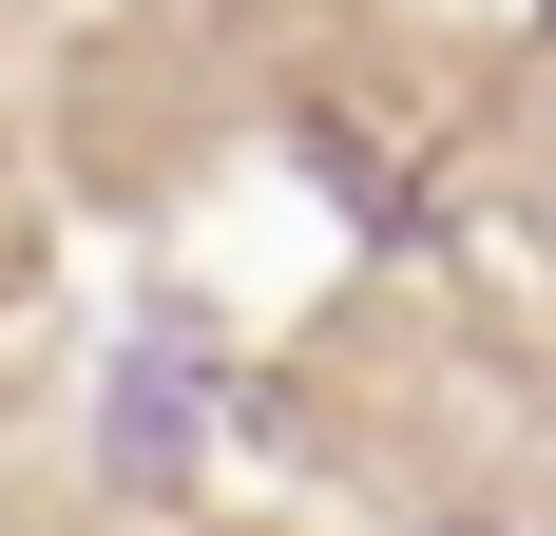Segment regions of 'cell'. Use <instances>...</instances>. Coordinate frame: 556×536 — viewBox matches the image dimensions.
Listing matches in <instances>:
<instances>
[{
  "label": "cell",
  "mask_w": 556,
  "mask_h": 536,
  "mask_svg": "<svg viewBox=\"0 0 556 536\" xmlns=\"http://www.w3.org/2000/svg\"><path fill=\"white\" fill-rule=\"evenodd\" d=\"M97 460H115V480H173V460H192V345H135V365H115Z\"/></svg>",
  "instance_id": "cell-1"
}]
</instances>
